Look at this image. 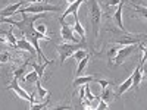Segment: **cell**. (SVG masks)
<instances>
[{"label": "cell", "instance_id": "cell-34", "mask_svg": "<svg viewBox=\"0 0 147 110\" xmlns=\"http://www.w3.org/2000/svg\"><path fill=\"white\" fill-rule=\"evenodd\" d=\"M0 23H2V22H0Z\"/></svg>", "mask_w": 147, "mask_h": 110}, {"label": "cell", "instance_id": "cell-18", "mask_svg": "<svg viewBox=\"0 0 147 110\" xmlns=\"http://www.w3.org/2000/svg\"><path fill=\"white\" fill-rule=\"evenodd\" d=\"M88 60H90V54H87L85 57H82V59L80 60V63H78V69H77V76H80V75H82V73H84V69H85V66H87Z\"/></svg>", "mask_w": 147, "mask_h": 110}, {"label": "cell", "instance_id": "cell-23", "mask_svg": "<svg viewBox=\"0 0 147 110\" xmlns=\"http://www.w3.org/2000/svg\"><path fill=\"white\" fill-rule=\"evenodd\" d=\"M5 34H6V41H7V43H9L12 47H16V41H18V40L15 38L13 32H12V28H10L7 32H5Z\"/></svg>", "mask_w": 147, "mask_h": 110}, {"label": "cell", "instance_id": "cell-14", "mask_svg": "<svg viewBox=\"0 0 147 110\" xmlns=\"http://www.w3.org/2000/svg\"><path fill=\"white\" fill-rule=\"evenodd\" d=\"M96 79H97V78H96L94 75H87V76L80 75V76H77L75 79H74V88L80 87V85H85V84H88V82H93V81H96Z\"/></svg>", "mask_w": 147, "mask_h": 110}, {"label": "cell", "instance_id": "cell-19", "mask_svg": "<svg viewBox=\"0 0 147 110\" xmlns=\"http://www.w3.org/2000/svg\"><path fill=\"white\" fill-rule=\"evenodd\" d=\"M35 87H37V95H38L40 99H44L46 95L50 94L47 90H44V88L41 87V82H40V79H37V81H35Z\"/></svg>", "mask_w": 147, "mask_h": 110}, {"label": "cell", "instance_id": "cell-12", "mask_svg": "<svg viewBox=\"0 0 147 110\" xmlns=\"http://www.w3.org/2000/svg\"><path fill=\"white\" fill-rule=\"evenodd\" d=\"M16 48H21V50H25V52H28L32 57H38L37 56V52H35V48H34V46L27 40V38H22V40H19V41H16Z\"/></svg>", "mask_w": 147, "mask_h": 110}, {"label": "cell", "instance_id": "cell-17", "mask_svg": "<svg viewBox=\"0 0 147 110\" xmlns=\"http://www.w3.org/2000/svg\"><path fill=\"white\" fill-rule=\"evenodd\" d=\"M74 31H75V32L81 37L82 43H85V30H84V27L80 23V21H75V22H74Z\"/></svg>", "mask_w": 147, "mask_h": 110}, {"label": "cell", "instance_id": "cell-13", "mask_svg": "<svg viewBox=\"0 0 147 110\" xmlns=\"http://www.w3.org/2000/svg\"><path fill=\"white\" fill-rule=\"evenodd\" d=\"M112 87H113V85H107V87H105V88L102 90L100 99H102L103 101H106V103H109V101H112L113 99H116L115 93L112 91Z\"/></svg>", "mask_w": 147, "mask_h": 110}, {"label": "cell", "instance_id": "cell-21", "mask_svg": "<svg viewBox=\"0 0 147 110\" xmlns=\"http://www.w3.org/2000/svg\"><path fill=\"white\" fill-rule=\"evenodd\" d=\"M100 5V7H113V6H118L121 0H97Z\"/></svg>", "mask_w": 147, "mask_h": 110}, {"label": "cell", "instance_id": "cell-9", "mask_svg": "<svg viewBox=\"0 0 147 110\" xmlns=\"http://www.w3.org/2000/svg\"><path fill=\"white\" fill-rule=\"evenodd\" d=\"M82 2L84 0H75V2H72V3H69V6H68V9L62 13V16H60V22H62L68 15H72L74 16V19L75 21H80L78 19V9H80V6L82 5Z\"/></svg>", "mask_w": 147, "mask_h": 110}, {"label": "cell", "instance_id": "cell-2", "mask_svg": "<svg viewBox=\"0 0 147 110\" xmlns=\"http://www.w3.org/2000/svg\"><path fill=\"white\" fill-rule=\"evenodd\" d=\"M84 47V43H65V44H59L56 46V52L59 54V59H60V65H63L65 63V60L72 56L74 53H75L77 50H80V48Z\"/></svg>", "mask_w": 147, "mask_h": 110}, {"label": "cell", "instance_id": "cell-24", "mask_svg": "<svg viewBox=\"0 0 147 110\" xmlns=\"http://www.w3.org/2000/svg\"><path fill=\"white\" fill-rule=\"evenodd\" d=\"M10 59H12V56H10V53H9V52H2V53H0V65L7 63Z\"/></svg>", "mask_w": 147, "mask_h": 110}, {"label": "cell", "instance_id": "cell-16", "mask_svg": "<svg viewBox=\"0 0 147 110\" xmlns=\"http://www.w3.org/2000/svg\"><path fill=\"white\" fill-rule=\"evenodd\" d=\"M52 63H53V60H46V62H44L43 65H38V63H32L31 66H32V69L37 72V75H38V78H43V75H44V70H46L47 65H52Z\"/></svg>", "mask_w": 147, "mask_h": 110}, {"label": "cell", "instance_id": "cell-7", "mask_svg": "<svg viewBox=\"0 0 147 110\" xmlns=\"http://www.w3.org/2000/svg\"><path fill=\"white\" fill-rule=\"evenodd\" d=\"M144 63H146V54L143 56L141 63L136 68V70H134V72L131 73V78H132V84H131V87H134V88H137L138 85L141 84V81H143V75H144Z\"/></svg>", "mask_w": 147, "mask_h": 110}, {"label": "cell", "instance_id": "cell-31", "mask_svg": "<svg viewBox=\"0 0 147 110\" xmlns=\"http://www.w3.org/2000/svg\"><path fill=\"white\" fill-rule=\"evenodd\" d=\"M40 2V0H24V3H37Z\"/></svg>", "mask_w": 147, "mask_h": 110}, {"label": "cell", "instance_id": "cell-33", "mask_svg": "<svg viewBox=\"0 0 147 110\" xmlns=\"http://www.w3.org/2000/svg\"><path fill=\"white\" fill-rule=\"evenodd\" d=\"M65 2H68V3H72V2H75V0H65Z\"/></svg>", "mask_w": 147, "mask_h": 110}, {"label": "cell", "instance_id": "cell-29", "mask_svg": "<svg viewBox=\"0 0 147 110\" xmlns=\"http://www.w3.org/2000/svg\"><path fill=\"white\" fill-rule=\"evenodd\" d=\"M107 104H109V103H106V101H103V100H102V101L99 103V106H96V109H99V110H105V109H109V106H107Z\"/></svg>", "mask_w": 147, "mask_h": 110}, {"label": "cell", "instance_id": "cell-26", "mask_svg": "<svg viewBox=\"0 0 147 110\" xmlns=\"http://www.w3.org/2000/svg\"><path fill=\"white\" fill-rule=\"evenodd\" d=\"M87 54H88L87 52H84V50H82V48H80V50H77L75 53H74V54H72V57H74V59H77V60H78V62H80V60H81L82 57H85V56H87Z\"/></svg>", "mask_w": 147, "mask_h": 110}, {"label": "cell", "instance_id": "cell-8", "mask_svg": "<svg viewBox=\"0 0 147 110\" xmlns=\"http://www.w3.org/2000/svg\"><path fill=\"white\" fill-rule=\"evenodd\" d=\"M124 5H125V0H121L119 5H118V9L113 12V23H115V27H116L121 32L128 34L127 28L124 27V23H122V7H124Z\"/></svg>", "mask_w": 147, "mask_h": 110}, {"label": "cell", "instance_id": "cell-1", "mask_svg": "<svg viewBox=\"0 0 147 110\" xmlns=\"http://www.w3.org/2000/svg\"><path fill=\"white\" fill-rule=\"evenodd\" d=\"M87 10H88V19L91 23V28H93V34H94V38L99 35V30H100V21H102V7L99 5L97 0H87Z\"/></svg>", "mask_w": 147, "mask_h": 110}, {"label": "cell", "instance_id": "cell-20", "mask_svg": "<svg viewBox=\"0 0 147 110\" xmlns=\"http://www.w3.org/2000/svg\"><path fill=\"white\" fill-rule=\"evenodd\" d=\"M37 79H40L38 78V75H37V72L35 70H32V72H30L28 75H25V76H22V82H28V84H31V82H35Z\"/></svg>", "mask_w": 147, "mask_h": 110}, {"label": "cell", "instance_id": "cell-28", "mask_svg": "<svg viewBox=\"0 0 147 110\" xmlns=\"http://www.w3.org/2000/svg\"><path fill=\"white\" fill-rule=\"evenodd\" d=\"M37 23V31H38V32H41V34H46V25H44V23H40V22H35Z\"/></svg>", "mask_w": 147, "mask_h": 110}, {"label": "cell", "instance_id": "cell-27", "mask_svg": "<svg viewBox=\"0 0 147 110\" xmlns=\"http://www.w3.org/2000/svg\"><path fill=\"white\" fill-rule=\"evenodd\" d=\"M94 82H99L100 85H102V88H105V87H107V85H115L112 81H106V79H96Z\"/></svg>", "mask_w": 147, "mask_h": 110}, {"label": "cell", "instance_id": "cell-15", "mask_svg": "<svg viewBox=\"0 0 147 110\" xmlns=\"http://www.w3.org/2000/svg\"><path fill=\"white\" fill-rule=\"evenodd\" d=\"M131 84H132V78H131V75H129V78H127L124 82H122L119 87L116 88V93H115V97H121L122 94H124L125 91H128L129 88H131Z\"/></svg>", "mask_w": 147, "mask_h": 110}, {"label": "cell", "instance_id": "cell-10", "mask_svg": "<svg viewBox=\"0 0 147 110\" xmlns=\"http://www.w3.org/2000/svg\"><path fill=\"white\" fill-rule=\"evenodd\" d=\"M60 35H62V38H63L65 41H68V43H80L78 38L74 35V30L71 28V25H68V23H62Z\"/></svg>", "mask_w": 147, "mask_h": 110}, {"label": "cell", "instance_id": "cell-4", "mask_svg": "<svg viewBox=\"0 0 147 110\" xmlns=\"http://www.w3.org/2000/svg\"><path fill=\"white\" fill-rule=\"evenodd\" d=\"M138 47V44H129V46H121L118 47V52L112 60V65H122L127 60V57H129V54Z\"/></svg>", "mask_w": 147, "mask_h": 110}, {"label": "cell", "instance_id": "cell-22", "mask_svg": "<svg viewBox=\"0 0 147 110\" xmlns=\"http://www.w3.org/2000/svg\"><path fill=\"white\" fill-rule=\"evenodd\" d=\"M28 57H25V60H24V63L16 69V70H13V76L15 78H19V76H22V73H24V70H25V68H27V65H28Z\"/></svg>", "mask_w": 147, "mask_h": 110}, {"label": "cell", "instance_id": "cell-5", "mask_svg": "<svg viewBox=\"0 0 147 110\" xmlns=\"http://www.w3.org/2000/svg\"><path fill=\"white\" fill-rule=\"evenodd\" d=\"M144 34H121V37L113 40V44L118 46H129V44H138L141 41H144Z\"/></svg>", "mask_w": 147, "mask_h": 110}, {"label": "cell", "instance_id": "cell-6", "mask_svg": "<svg viewBox=\"0 0 147 110\" xmlns=\"http://www.w3.org/2000/svg\"><path fill=\"white\" fill-rule=\"evenodd\" d=\"M7 90H12L18 97H21V99H24V100H27V101H30V103H34V97L31 95V94H27V91L24 90L21 85H19V81H18V78H13V81H12V84L7 87Z\"/></svg>", "mask_w": 147, "mask_h": 110}, {"label": "cell", "instance_id": "cell-11", "mask_svg": "<svg viewBox=\"0 0 147 110\" xmlns=\"http://www.w3.org/2000/svg\"><path fill=\"white\" fill-rule=\"evenodd\" d=\"M22 5H24V0H19V2H16L13 5H9L3 10H0V18H7V16L13 15V13H18V10L22 7Z\"/></svg>", "mask_w": 147, "mask_h": 110}, {"label": "cell", "instance_id": "cell-30", "mask_svg": "<svg viewBox=\"0 0 147 110\" xmlns=\"http://www.w3.org/2000/svg\"><path fill=\"white\" fill-rule=\"evenodd\" d=\"M56 109H66V110H71V109H74L72 106H57Z\"/></svg>", "mask_w": 147, "mask_h": 110}, {"label": "cell", "instance_id": "cell-32", "mask_svg": "<svg viewBox=\"0 0 147 110\" xmlns=\"http://www.w3.org/2000/svg\"><path fill=\"white\" fill-rule=\"evenodd\" d=\"M0 43H6V38H3V37H0Z\"/></svg>", "mask_w": 147, "mask_h": 110}, {"label": "cell", "instance_id": "cell-3", "mask_svg": "<svg viewBox=\"0 0 147 110\" xmlns=\"http://www.w3.org/2000/svg\"><path fill=\"white\" fill-rule=\"evenodd\" d=\"M19 12H25V13H44V12H60V7L59 6H53V5H49V3H31L28 7H21L18 10Z\"/></svg>", "mask_w": 147, "mask_h": 110}, {"label": "cell", "instance_id": "cell-25", "mask_svg": "<svg viewBox=\"0 0 147 110\" xmlns=\"http://www.w3.org/2000/svg\"><path fill=\"white\" fill-rule=\"evenodd\" d=\"M47 106H49V97H47V100H46L44 103H41V104H35V103H31L30 109H31V110H40V109H46Z\"/></svg>", "mask_w": 147, "mask_h": 110}]
</instances>
